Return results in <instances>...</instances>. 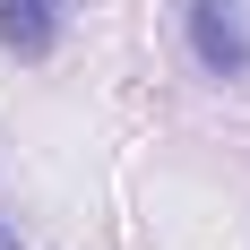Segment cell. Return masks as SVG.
Here are the masks:
<instances>
[{
    "instance_id": "obj_1",
    "label": "cell",
    "mask_w": 250,
    "mask_h": 250,
    "mask_svg": "<svg viewBox=\"0 0 250 250\" xmlns=\"http://www.w3.org/2000/svg\"><path fill=\"white\" fill-rule=\"evenodd\" d=\"M190 52L207 78H250V0H190Z\"/></svg>"
},
{
    "instance_id": "obj_2",
    "label": "cell",
    "mask_w": 250,
    "mask_h": 250,
    "mask_svg": "<svg viewBox=\"0 0 250 250\" xmlns=\"http://www.w3.org/2000/svg\"><path fill=\"white\" fill-rule=\"evenodd\" d=\"M61 26H69V0H0V43L18 61H43L61 43Z\"/></svg>"
},
{
    "instance_id": "obj_3",
    "label": "cell",
    "mask_w": 250,
    "mask_h": 250,
    "mask_svg": "<svg viewBox=\"0 0 250 250\" xmlns=\"http://www.w3.org/2000/svg\"><path fill=\"white\" fill-rule=\"evenodd\" d=\"M0 250H26V242H18V225H9V207H0Z\"/></svg>"
}]
</instances>
